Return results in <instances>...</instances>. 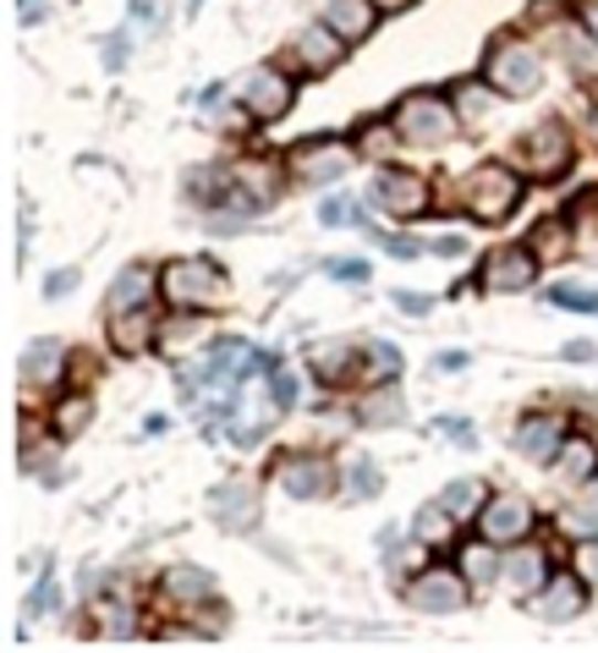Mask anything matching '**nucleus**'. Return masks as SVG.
Wrapping results in <instances>:
<instances>
[{
  "label": "nucleus",
  "instance_id": "obj_1",
  "mask_svg": "<svg viewBox=\"0 0 598 653\" xmlns=\"http://www.w3.org/2000/svg\"><path fill=\"white\" fill-rule=\"evenodd\" d=\"M159 292L170 308L181 314H209V308H225L231 303V275L214 264V259H176L159 270Z\"/></svg>",
  "mask_w": 598,
  "mask_h": 653
},
{
  "label": "nucleus",
  "instance_id": "obj_2",
  "mask_svg": "<svg viewBox=\"0 0 598 653\" xmlns=\"http://www.w3.org/2000/svg\"><path fill=\"white\" fill-rule=\"evenodd\" d=\"M483 83H489L494 94H505V99H527V94H538V88H544V55H538L527 39L500 33V39L489 44Z\"/></svg>",
  "mask_w": 598,
  "mask_h": 653
},
{
  "label": "nucleus",
  "instance_id": "obj_3",
  "mask_svg": "<svg viewBox=\"0 0 598 653\" xmlns=\"http://www.w3.org/2000/svg\"><path fill=\"white\" fill-rule=\"evenodd\" d=\"M455 203H466L472 220H505L516 203H522V176L511 165H478L461 187H455Z\"/></svg>",
  "mask_w": 598,
  "mask_h": 653
},
{
  "label": "nucleus",
  "instance_id": "obj_4",
  "mask_svg": "<svg viewBox=\"0 0 598 653\" xmlns=\"http://www.w3.org/2000/svg\"><path fill=\"white\" fill-rule=\"evenodd\" d=\"M396 133L401 144H418V149H434L455 138V99L445 94H407L401 110H396Z\"/></svg>",
  "mask_w": 598,
  "mask_h": 653
},
{
  "label": "nucleus",
  "instance_id": "obj_5",
  "mask_svg": "<svg viewBox=\"0 0 598 653\" xmlns=\"http://www.w3.org/2000/svg\"><path fill=\"white\" fill-rule=\"evenodd\" d=\"M407 604L418 610V615H450V610H466V593H472V582H466V571H450V566H429V571H418L407 588Z\"/></svg>",
  "mask_w": 598,
  "mask_h": 653
},
{
  "label": "nucleus",
  "instance_id": "obj_6",
  "mask_svg": "<svg viewBox=\"0 0 598 653\" xmlns=\"http://www.w3.org/2000/svg\"><path fill=\"white\" fill-rule=\"evenodd\" d=\"M292 99H297L292 72L259 66V72L248 77V88H242V116H253V122H281V116L292 110Z\"/></svg>",
  "mask_w": 598,
  "mask_h": 653
},
{
  "label": "nucleus",
  "instance_id": "obj_7",
  "mask_svg": "<svg viewBox=\"0 0 598 653\" xmlns=\"http://www.w3.org/2000/svg\"><path fill=\"white\" fill-rule=\"evenodd\" d=\"M533 527H538V510H533L522 494H494V499H483V510H478V533H483L489 544H522Z\"/></svg>",
  "mask_w": 598,
  "mask_h": 653
},
{
  "label": "nucleus",
  "instance_id": "obj_8",
  "mask_svg": "<svg viewBox=\"0 0 598 653\" xmlns=\"http://www.w3.org/2000/svg\"><path fill=\"white\" fill-rule=\"evenodd\" d=\"M527 610L538 615V621H577L583 610H588V582H583V571H555L533 599H527Z\"/></svg>",
  "mask_w": 598,
  "mask_h": 653
},
{
  "label": "nucleus",
  "instance_id": "obj_9",
  "mask_svg": "<svg viewBox=\"0 0 598 653\" xmlns=\"http://www.w3.org/2000/svg\"><path fill=\"white\" fill-rule=\"evenodd\" d=\"M522 155H527V176H538V181H555L566 165H571V138H566V127L560 122H544V127H533L527 138H522Z\"/></svg>",
  "mask_w": 598,
  "mask_h": 653
},
{
  "label": "nucleus",
  "instance_id": "obj_10",
  "mask_svg": "<svg viewBox=\"0 0 598 653\" xmlns=\"http://www.w3.org/2000/svg\"><path fill=\"white\" fill-rule=\"evenodd\" d=\"M538 264H544V259H538L533 247H494V253L483 259V275H478V281H483L489 292H527V286L538 281Z\"/></svg>",
  "mask_w": 598,
  "mask_h": 653
},
{
  "label": "nucleus",
  "instance_id": "obj_11",
  "mask_svg": "<svg viewBox=\"0 0 598 653\" xmlns=\"http://www.w3.org/2000/svg\"><path fill=\"white\" fill-rule=\"evenodd\" d=\"M566 418H555V412H533V418H522L516 423V456L522 462H533V467H549L555 456H560V445H566Z\"/></svg>",
  "mask_w": 598,
  "mask_h": 653
},
{
  "label": "nucleus",
  "instance_id": "obj_12",
  "mask_svg": "<svg viewBox=\"0 0 598 653\" xmlns=\"http://www.w3.org/2000/svg\"><path fill=\"white\" fill-rule=\"evenodd\" d=\"M275 484L292 494V499H324V494L335 489V467H329L324 456L297 451V456H281V462H275Z\"/></svg>",
  "mask_w": 598,
  "mask_h": 653
},
{
  "label": "nucleus",
  "instance_id": "obj_13",
  "mask_svg": "<svg viewBox=\"0 0 598 653\" xmlns=\"http://www.w3.org/2000/svg\"><path fill=\"white\" fill-rule=\"evenodd\" d=\"M340 61H346V39H340L329 22L302 28L297 44H292V66H297L302 77H318V72H329V66H340Z\"/></svg>",
  "mask_w": 598,
  "mask_h": 653
},
{
  "label": "nucleus",
  "instance_id": "obj_14",
  "mask_svg": "<svg viewBox=\"0 0 598 653\" xmlns=\"http://www.w3.org/2000/svg\"><path fill=\"white\" fill-rule=\"evenodd\" d=\"M374 203L385 209V214H423L429 209V181L423 176H412V170H379V181H374Z\"/></svg>",
  "mask_w": 598,
  "mask_h": 653
},
{
  "label": "nucleus",
  "instance_id": "obj_15",
  "mask_svg": "<svg viewBox=\"0 0 598 653\" xmlns=\"http://www.w3.org/2000/svg\"><path fill=\"white\" fill-rule=\"evenodd\" d=\"M209 516L225 533H253L259 527V494H253V484H242V478L220 484V489L209 494Z\"/></svg>",
  "mask_w": 598,
  "mask_h": 653
},
{
  "label": "nucleus",
  "instance_id": "obj_16",
  "mask_svg": "<svg viewBox=\"0 0 598 653\" xmlns=\"http://www.w3.org/2000/svg\"><path fill=\"white\" fill-rule=\"evenodd\" d=\"M346 165H352V149L340 138H313V144L292 149V170L302 181H335V176H346Z\"/></svg>",
  "mask_w": 598,
  "mask_h": 653
},
{
  "label": "nucleus",
  "instance_id": "obj_17",
  "mask_svg": "<svg viewBox=\"0 0 598 653\" xmlns=\"http://www.w3.org/2000/svg\"><path fill=\"white\" fill-rule=\"evenodd\" d=\"M500 582L511 593H538L549 582V555L533 549V544H511V555L500 560Z\"/></svg>",
  "mask_w": 598,
  "mask_h": 653
},
{
  "label": "nucleus",
  "instance_id": "obj_18",
  "mask_svg": "<svg viewBox=\"0 0 598 653\" xmlns=\"http://www.w3.org/2000/svg\"><path fill=\"white\" fill-rule=\"evenodd\" d=\"M318 22H329L346 44H357V39L374 33V22H379V0H324V6H318Z\"/></svg>",
  "mask_w": 598,
  "mask_h": 653
},
{
  "label": "nucleus",
  "instance_id": "obj_19",
  "mask_svg": "<svg viewBox=\"0 0 598 653\" xmlns=\"http://www.w3.org/2000/svg\"><path fill=\"white\" fill-rule=\"evenodd\" d=\"M154 275L149 264H127L122 275H116V286H111V303H105V314L116 319V314H133V308H149V297H154Z\"/></svg>",
  "mask_w": 598,
  "mask_h": 653
},
{
  "label": "nucleus",
  "instance_id": "obj_20",
  "mask_svg": "<svg viewBox=\"0 0 598 653\" xmlns=\"http://www.w3.org/2000/svg\"><path fill=\"white\" fill-rule=\"evenodd\" d=\"M357 418H363L368 429H396V423L407 418V401H401L396 385H368V390L357 396Z\"/></svg>",
  "mask_w": 598,
  "mask_h": 653
},
{
  "label": "nucleus",
  "instance_id": "obj_21",
  "mask_svg": "<svg viewBox=\"0 0 598 653\" xmlns=\"http://www.w3.org/2000/svg\"><path fill=\"white\" fill-rule=\"evenodd\" d=\"M357 379L363 385H396L401 379V351L390 340H363L357 346Z\"/></svg>",
  "mask_w": 598,
  "mask_h": 653
},
{
  "label": "nucleus",
  "instance_id": "obj_22",
  "mask_svg": "<svg viewBox=\"0 0 598 653\" xmlns=\"http://www.w3.org/2000/svg\"><path fill=\"white\" fill-rule=\"evenodd\" d=\"M61 362H66V351H61V340H50V335H39V340H28L22 346V379L28 385H55L61 379Z\"/></svg>",
  "mask_w": 598,
  "mask_h": 653
},
{
  "label": "nucleus",
  "instance_id": "obj_23",
  "mask_svg": "<svg viewBox=\"0 0 598 653\" xmlns=\"http://www.w3.org/2000/svg\"><path fill=\"white\" fill-rule=\"evenodd\" d=\"M159 588H165V599H176V604H187V610L214 599V577L198 571V566H170V571L159 577Z\"/></svg>",
  "mask_w": 598,
  "mask_h": 653
},
{
  "label": "nucleus",
  "instance_id": "obj_24",
  "mask_svg": "<svg viewBox=\"0 0 598 653\" xmlns=\"http://www.w3.org/2000/svg\"><path fill=\"white\" fill-rule=\"evenodd\" d=\"M111 329H116V351H144V346H154V335H159V325H154L144 308H133V314H116V319H111Z\"/></svg>",
  "mask_w": 598,
  "mask_h": 653
},
{
  "label": "nucleus",
  "instance_id": "obj_25",
  "mask_svg": "<svg viewBox=\"0 0 598 653\" xmlns=\"http://www.w3.org/2000/svg\"><path fill=\"white\" fill-rule=\"evenodd\" d=\"M483 499H489V489L478 484V478H455L445 494H440V505H445L455 522H478V510H483Z\"/></svg>",
  "mask_w": 598,
  "mask_h": 653
},
{
  "label": "nucleus",
  "instance_id": "obj_26",
  "mask_svg": "<svg viewBox=\"0 0 598 653\" xmlns=\"http://www.w3.org/2000/svg\"><path fill=\"white\" fill-rule=\"evenodd\" d=\"M555 462H560V473H566L571 484H594L598 451L588 445V440H571V434H566V445H560V456H555Z\"/></svg>",
  "mask_w": 598,
  "mask_h": 653
},
{
  "label": "nucleus",
  "instance_id": "obj_27",
  "mask_svg": "<svg viewBox=\"0 0 598 653\" xmlns=\"http://www.w3.org/2000/svg\"><path fill=\"white\" fill-rule=\"evenodd\" d=\"M500 560L505 555H494V544L478 533V544H466L461 549V571H466V582H500Z\"/></svg>",
  "mask_w": 598,
  "mask_h": 653
},
{
  "label": "nucleus",
  "instance_id": "obj_28",
  "mask_svg": "<svg viewBox=\"0 0 598 653\" xmlns=\"http://www.w3.org/2000/svg\"><path fill=\"white\" fill-rule=\"evenodd\" d=\"M544 264H555V259H566L571 253V225L566 220H544V225H533V242H527Z\"/></svg>",
  "mask_w": 598,
  "mask_h": 653
},
{
  "label": "nucleus",
  "instance_id": "obj_29",
  "mask_svg": "<svg viewBox=\"0 0 598 653\" xmlns=\"http://www.w3.org/2000/svg\"><path fill=\"white\" fill-rule=\"evenodd\" d=\"M385 489V478H379V462H368V456H352L346 462V494H379Z\"/></svg>",
  "mask_w": 598,
  "mask_h": 653
},
{
  "label": "nucleus",
  "instance_id": "obj_30",
  "mask_svg": "<svg viewBox=\"0 0 598 653\" xmlns=\"http://www.w3.org/2000/svg\"><path fill=\"white\" fill-rule=\"evenodd\" d=\"M455 533V516H450L445 505H423V516H418V527H412V538H423V544H434V538H445Z\"/></svg>",
  "mask_w": 598,
  "mask_h": 653
},
{
  "label": "nucleus",
  "instance_id": "obj_31",
  "mask_svg": "<svg viewBox=\"0 0 598 653\" xmlns=\"http://www.w3.org/2000/svg\"><path fill=\"white\" fill-rule=\"evenodd\" d=\"M159 335H165V340H159V351H181V346H192L198 325H192V314H181V308H176V319H170V325H159Z\"/></svg>",
  "mask_w": 598,
  "mask_h": 653
},
{
  "label": "nucleus",
  "instance_id": "obj_32",
  "mask_svg": "<svg viewBox=\"0 0 598 653\" xmlns=\"http://www.w3.org/2000/svg\"><path fill=\"white\" fill-rule=\"evenodd\" d=\"M318 220H324V225H363L368 214L352 209V198H324V203H318Z\"/></svg>",
  "mask_w": 598,
  "mask_h": 653
},
{
  "label": "nucleus",
  "instance_id": "obj_33",
  "mask_svg": "<svg viewBox=\"0 0 598 653\" xmlns=\"http://www.w3.org/2000/svg\"><path fill=\"white\" fill-rule=\"evenodd\" d=\"M83 418H88V396H72V401H61V407H55V423H50V429L77 434V429H83Z\"/></svg>",
  "mask_w": 598,
  "mask_h": 653
},
{
  "label": "nucleus",
  "instance_id": "obj_34",
  "mask_svg": "<svg viewBox=\"0 0 598 653\" xmlns=\"http://www.w3.org/2000/svg\"><path fill=\"white\" fill-rule=\"evenodd\" d=\"M549 303H555V308H583V314H598V292H583V286H555Z\"/></svg>",
  "mask_w": 598,
  "mask_h": 653
},
{
  "label": "nucleus",
  "instance_id": "obj_35",
  "mask_svg": "<svg viewBox=\"0 0 598 653\" xmlns=\"http://www.w3.org/2000/svg\"><path fill=\"white\" fill-rule=\"evenodd\" d=\"M61 604V582L55 577H44L39 588H33V599H28V621H39V615H50Z\"/></svg>",
  "mask_w": 598,
  "mask_h": 653
},
{
  "label": "nucleus",
  "instance_id": "obj_36",
  "mask_svg": "<svg viewBox=\"0 0 598 653\" xmlns=\"http://www.w3.org/2000/svg\"><path fill=\"white\" fill-rule=\"evenodd\" d=\"M455 110H461L466 122H483V88H472V83L455 88Z\"/></svg>",
  "mask_w": 598,
  "mask_h": 653
},
{
  "label": "nucleus",
  "instance_id": "obj_37",
  "mask_svg": "<svg viewBox=\"0 0 598 653\" xmlns=\"http://www.w3.org/2000/svg\"><path fill=\"white\" fill-rule=\"evenodd\" d=\"M577 571H583L588 588H598V538H588V544L577 549Z\"/></svg>",
  "mask_w": 598,
  "mask_h": 653
},
{
  "label": "nucleus",
  "instance_id": "obj_38",
  "mask_svg": "<svg viewBox=\"0 0 598 653\" xmlns=\"http://www.w3.org/2000/svg\"><path fill=\"white\" fill-rule=\"evenodd\" d=\"M72 286H77V270H55V275L44 281V297H66Z\"/></svg>",
  "mask_w": 598,
  "mask_h": 653
},
{
  "label": "nucleus",
  "instance_id": "obj_39",
  "mask_svg": "<svg viewBox=\"0 0 598 653\" xmlns=\"http://www.w3.org/2000/svg\"><path fill=\"white\" fill-rule=\"evenodd\" d=\"M434 253H440V259H461V253H466V236H461V231H445V236L434 242Z\"/></svg>",
  "mask_w": 598,
  "mask_h": 653
},
{
  "label": "nucleus",
  "instance_id": "obj_40",
  "mask_svg": "<svg viewBox=\"0 0 598 653\" xmlns=\"http://www.w3.org/2000/svg\"><path fill=\"white\" fill-rule=\"evenodd\" d=\"M329 275H335V281H368V264H363V259H346V264H335Z\"/></svg>",
  "mask_w": 598,
  "mask_h": 653
},
{
  "label": "nucleus",
  "instance_id": "obj_41",
  "mask_svg": "<svg viewBox=\"0 0 598 653\" xmlns=\"http://www.w3.org/2000/svg\"><path fill=\"white\" fill-rule=\"evenodd\" d=\"M396 308H401V314H429V297H412V292H396Z\"/></svg>",
  "mask_w": 598,
  "mask_h": 653
},
{
  "label": "nucleus",
  "instance_id": "obj_42",
  "mask_svg": "<svg viewBox=\"0 0 598 653\" xmlns=\"http://www.w3.org/2000/svg\"><path fill=\"white\" fill-rule=\"evenodd\" d=\"M566 527H571V533H598V516H594V510H583V516H566Z\"/></svg>",
  "mask_w": 598,
  "mask_h": 653
},
{
  "label": "nucleus",
  "instance_id": "obj_43",
  "mask_svg": "<svg viewBox=\"0 0 598 653\" xmlns=\"http://www.w3.org/2000/svg\"><path fill=\"white\" fill-rule=\"evenodd\" d=\"M434 368H440V373H450V368H466V351H440V357H434Z\"/></svg>",
  "mask_w": 598,
  "mask_h": 653
},
{
  "label": "nucleus",
  "instance_id": "obj_44",
  "mask_svg": "<svg viewBox=\"0 0 598 653\" xmlns=\"http://www.w3.org/2000/svg\"><path fill=\"white\" fill-rule=\"evenodd\" d=\"M105 61H111V66H122V61H127V39H122V33L105 44Z\"/></svg>",
  "mask_w": 598,
  "mask_h": 653
},
{
  "label": "nucleus",
  "instance_id": "obj_45",
  "mask_svg": "<svg viewBox=\"0 0 598 653\" xmlns=\"http://www.w3.org/2000/svg\"><path fill=\"white\" fill-rule=\"evenodd\" d=\"M445 434H450V440H461V445H472V434H466V418H445Z\"/></svg>",
  "mask_w": 598,
  "mask_h": 653
},
{
  "label": "nucleus",
  "instance_id": "obj_46",
  "mask_svg": "<svg viewBox=\"0 0 598 653\" xmlns=\"http://www.w3.org/2000/svg\"><path fill=\"white\" fill-rule=\"evenodd\" d=\"M583 22H588V33L598 39V0H583Z\"/></svg>",
  "mask_w": 598,
  "mask_h": 653
},
{
  "label": "nucleus",
  "instance_id": "obj_47",
  "mask_svg": "<svg viewBox=\"0 0 598 653\" xmlns=\"http://www.w3.org/2000/svg\"><path fill=\"white\" fill-rule=\"evenodd\" d=\"M588 133H594V144H598V105H594V122H588Z\"/></svg>",
  "mask_w": 598,
  "mask_h": 653
},
{
  "label": "nucleus",
  "instance_id": "obj_48",
  "mask_svg": "<svg viewBox=\"0 0 598 653\" xmlns=\"http://www.w3.org/2000/svg\"><path fill=\"white\" fill-rule=\"evenodd\" d=\"M379 6H401V0H379Z\"/></svg>",
  "mask_w": 598,
  "mask_h": 653
},
{
  "label": "nucleus",
  "instance_id": "obj_49",
  "mask_svg": "<svg viewBox=\"0 0 598 653\" xmlns=\"http://www.w3.org/2000/svg\"><path fill=\"white\" fill-rule=\"evenodd\" d=\"M588 489H598V473H594V484H588Z\"/></svg>",
  "mask_w": 598,
  "mask_h": 653
}]
</instances>
